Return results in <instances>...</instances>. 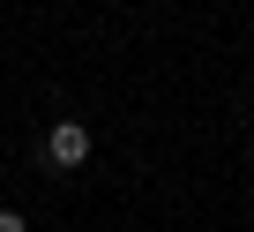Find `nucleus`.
<instances>
[{
	"instance_id": "nucleus-1",
	"label": "nucleus",
	"mask_w": 254,
	"mask_h": 232,
	"mask_svg": "<svg viewBox=\"0 0 254 232\" xmlns=\"http://www.w3.org/2000/svg\"><path fill=\"white\" fill-rule=\"evenodd\" d=\"M45 165H60V172L90 165V128H82V120H53V128H45Z\"/></svg>"
},
{
	"instance_id": "nucleus-2",
	"label": "nucleus",
	"mask_w": 254,
	"mask_h": 232,
	"mask_svg": "<svg viewBox=\"0 0 254 232\" xmlns=\"http://www.w3.org/2000/svg\"><path fill=\"white\" fill-rule=\"evenodd\" d=\"M0 232H30V225H23V210H0Z\"/></svg>"
}]
</instances>
